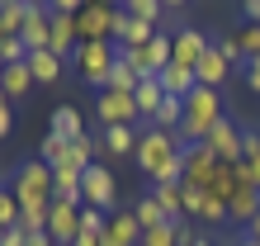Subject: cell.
<instances>
[{
  "label": "cell",
  "mask_w": 260,
  "mask_h": 246,
  "mask_svg": "<svg viewBox=\"0 0 260 246\" xmlns=\"http://www.w3.org/2000/svg\"><path fill=\"white\" fill-rule=\"evenodd\" d=\"M133 161H137V171H142L151 184H180L185 180V147H180L175 133L147 128L142 137H137Z\"/></svg>",
  "instance_id": "obj_1"
},
{
  "label": "cell",
  "mask_w": 260,
  "mask_h": 246,
  "mask_svg": "<svg viewBox=\"0 0 260 246\" xmlns=\"http://www.w3.org/2000/svg\"><path fill=\"white\" fill-rule=\"evenodd\" d=\"M213 123H222V95L218 90H208V85H194L189 95H185V118H180V147H189V142H204V137L213 133Z\"/></svg>",
  "instance_id": "obj_2"
},
{
  "label": "cell",
  "mask_w": 260,
  "mask_h": 246,
  "mask_svg": "<svg viewBox=\"0 0 260 246\" xmlns=\"http://www.w3.org/2000/svg\"><path fill=\"white\" fill-rule=\"evenodd\" d=\"M10 194L19 199V208H28V204H52V166H43L38 157L19 161V171H14Z\"/></svg>",
  "instance_id": "obj_3"
},
{
  "label": "cell",
  "mask_w": 260,
  "mask_h": 246,
  "mask_svg": "<svg viewBox=\"0 0 260 246\" xmlns=\"http://www.w3.org/2000/svg\"><path fill=\"white\" fill-rule=\"evenodd\" d=\"M114 57H118V48H114V43H81V48L71 52V67L81 71V81H85V85H95V95H100V90L109 85Z\"/></svg>",
  "instance_id": "obj_4"
},
{
  "label": "cell",
  "mask_w": 260,
  "mask_h": 246,
  "mask_svg": "<svg viewBox=\"0 0 260 246\" xmlns=\"http://www.w3.org/2000/svg\"><path fill=\"white\" fill-rule=\"evenodd\" d=\"M114 199H118L114 171H109L104 161L85 166V175H81V204H85V208H100V213H114Z\"/></svg>",
  "instance_id": "obj_5"
},
{
  "label": "cell",
  "mask_w": 260,
  "mask_h": 246,
  "mask_svg": "<svg viewBox=\"0 0 260 246\" xmlns=\"http://www.w3.org/2000/svg\"><path fill=\"white\" fill-rule=\"evenodd\" d=\"M95 118L104 123V128H118V123H128V128H137V104L133 95H123V90H100L95 95Z\"/></svg>",
  "instance_id": "obj_6"
},
{
  "label": "cell",
  "mask_w": 260,
  "mask_h": 246,
  "mask_svg": "<svg viewBox=\"0 0 260 246\" xmlns=\"http://www.w3.org/2000/svg\"><path fill=\"white\" fill-rule=\"evenodd\" d=\"M208 48H213V38L204 34V28H175V34H171V62H175V67L194 71Z\"/></svg>",
  "instance_id": "obj_7"
},
{
  "label": "cell",
  "mask_w": 260,
  "mask_h": 246,
  "mask_svg": "<svg viewBox=\"0 0 260 246\" xmlns=\"http://www.w3.org/2000/svg\"><path fill=\"white\" fill-rule=\"evenodd\" d=\"M161 28L156 24H147V19H133V14L118 5L114 10V48H147L151 38H156Z\"/></svg>",
  "instance_id": "obj_8"
},
{
  "label": "cell",
  "mask_w": 260,
  "mask_h": 246,
  "mask_svg": "<svg viewBox=\"0 0 260 246\" xmlns=\"http://www.w3.org/2000/svg\"><path fill=\"white\" fill-rule=\"evenodd\" d=\"M48 237L57 246H71L76 237H81V204H62V199H52V208H48Z\"/></svg>",
  "instance_id": "obj_9"
},
{
  "label": "cell",
  "mask_w": 260,
  "mask_h": 246,
  "mask_svg": "<svg viewBox=\"0 0 260 246\" xmlns=\"http://www.w3.org/2000/svg\"><path fill=\"white\" fill-rule=\"evenodd\" d=\"M213 171H218L213 147H208V142H189V147H185V180H180V184H199V190H208Z\"/></svg>",
  "instance_id": "obj_10"
},
{
  "label": "cell",
  "mask_w": 260,
  "mask_h": 246,
  "mask_svg": "<svg viewBox=\"0 0 260 246\" xmlns=\"http://www.w3.org/2000/svg\"><path fill=\"white\" fill-rule=\"evenodd\" d=\"M204 142L213 147V157H218V161H241V157H246V147H241V128H237L232 118L213 123V133L204 137Z\"/></svg>",
  "instance_id": "obj_11"
},
{
  "label": "cell",
  "mask_w": 260,
  "mask_h": 246,
  "mask_svg": "<svg viewBox=\"0 0 260 246\" xmlns=\"http://www.w3.org/2000/svg\"><path fill=\"white\" fill-rule=\"evenodd\" d=\"M24 48L28 52H43L48 48V38H52V10L48 5H34V0H28V24H24Z\"/></svg>",
  "instance_id": "obj_12"
},
{
  "label": "cell",
  "mask_w": 260,
  "mask_h": 246,
  "mask_svg": "<svg viewBox=\"0 0 260 246\" xmlns=\"http://www.w3.org/2000/svg\"><path fill=\"white\" fill-rule=\"evenodd\" d=\"M227 76H232V62H227V57L218 52V43H213V48L204 52V62L194 67V81H199V85H208V90H218Z\"/></svg>",
  "instance_id": "obj_13"
},
{
  "label": "cell",
  "mask_w": 260,
  "mask_h": 246,
  "mask_svg": "<svg viewBox=\"0 0 260 246\" xmlns=\"http://www.w3.org/2000/svg\"><path fill=\"white\" fill-rule=\"evenodd\" d=\"M81 166L67 161V166H57L52 171V199H62V204H81Z\"/></svg>",
  "instance_id": "obj_14"
},
{
  "label": "cell",
  "mask_w": 260,
  "mask_h": 246,
  "mask_svg": "<svg viewBox=\"0 0 260 246\" xmlns=\"http://www.w3.org/2000/svg\"><path fill=\"white\" fill-rule=\"evenodd\" d=\"M255 213H260V190L241 180L237 190H232V199H227V218H232V223H251Z\"/></svg>",
  "instance_id": "obj_15"
},
{
  "label": "cell",
  "mask_w": 260,
  "mask_h": 246,
  "mask_svg": "<svg viewBox=\"0 0 260 246\" xmlns=\"http://www.w3.org/2000/svg\"><path fill=\"white\" fill-rule=\"evenodd\" d=\"M104 237H114L118 246H142V227H137V218H133V208H123V213H109V227H104Z\"/></svg>",
  "instance_id": "obj_16"
},
{
  "label": "cell",
  "mask_w": 260,
  "mask_h": 246,
  "mask_svg": "<svg viewBox=\"0 0 260 246\" xmlns=\"http://www.w3.org/2000/svg\"><path fill=\"white\" fill-rule=\"evenodd\" d=\"M34 85H38V81H34V71H28L24 62H14V67H5V76H0V95H5L10 104H14V100H24V95H28Z\"/></svg>",
  "instance_id": "obj_17"
},
{
  "label": "cell",
  "mask_w": 260,
  "mask_h": 246,
  "mask_svg": "<svg viewBox=\"0 0 260 246\" xmlns=\"http://www.w3.org/2000/svg\"><path fill=\"white\" fill-rule=\"evenodd\" d=\"M24 67L34 71V81H38V85H57V76H62V57L43 48V52H28V57H24Z\"/></svg>",
  "instance_id": "obj_18"
},
{
  "label": "cell",
  "mask_w": 260,
  "mask_h": 246,
  "mask_svg": "<svg viewBox=\"0 0 260 246\" xmlns=\"http://www.w3.org/2000/svg\"><path fill=\"white\" fill-rule=\"evenodd\" d=\"M137 128H128V123H118V128H104L100 133V142H104V151H109V157H133L137 151Z\"/></svg>",
  "instance_id": "obj_19"
},
{
  "label": "cell",
  "mask_w": 260,
  "mask_h": 246,
  "mask_svg": "<svg viewBox=\"0 0 260 246\" xmlns=\"http://www.w3.org/2000/svg\"><path fill=\"white\" fill-rule=\"evenodd\" d=\"M52 133L67 137V142H76V137H85V118L71 109V104H57L52 109Z\"/></svg>",
  "instance_id": "obj_20"
},
{
  "label": "cell",
  "mask_w": 260,
  "mask_h": 246,
  "mask_svg": "<svg viewBox=\"0 0 260 246\" xmlns=\"http://www.w3.org/2000/svg\"><path fill=\"white\" fill-rule=\"evenodd\" d=\"M156 81H161V90H166V95H180V100H185L189 90L199 85V81H194V71H189V67H175V62L156 76Z\"/></svg>",
  "instance_id": "obj_21"
},
{
  "label": "cell",
  "mask_w": 260,
  "mask_h": 246,
  "mask_svg": "<svg viewBox=\"0 0 260 246\" xmlns=\"http://www.w3.org/2000/svg\"><path fill=\"white\" fill-rule=\"evenodd\" d=\"M133 104H137V114L142 118H156V109L166 104V90H161V81H142L133 90Z\"/></svg>",
  "instance_id": "obj_22"
},
{
  "label": "cell",
  "mask_w": 260,
  "mask_h": 246,
  "mask_svg": "<svg viewBox=\"0 0 260 246\" xmlns=\"http://www.w3.org/2000/svg\"><path fill=\"white\" fill-rule=\"evenodd\" d=\"M38 161L52 166V171H57V166H67V161H71V142H67V137H57V133L48 128V137L38 142Z\"/></svg>",
  "instance_id": "obj_23"
},
{
  "label": "cell",
  "mask_w": 260,
  "mask_h": 246,
  "mask_svg": "<svg viewBox=\"0 0 260 246\" xmlns=\"http://www.w3.org/2000/svg\"><path fill=\"white\" fill-rule=\"evenodd\" d=\"M151 199L161 204V213H166L171 223L185 218V194H180V184H151Z\"/></svg>",
  "instance_id": "obj_24"
},
{
  "label": "cell",
  "mask_w": 260,
  "mask_h": 246,
  "mask_svg": "<svg viewBox=\"0 0 260 246\" xmlns=\"http://www.w3.org/2000/svg\"><path fill=\"white\" fill-rule=\"evenodd\" d=\"M133 218H137V227H142V232H151V227H161V223H171V218H166V213H161V204H156V199H137V204H133Z\"/></svg>",
  "instance_id": "obj_25"
},
{
  "label": "cell",
  "mask_w": 260,
  "mask_h": 246,
  "mask_svg": "<svg viewBox=\"0 0 260 246\" xmlns=\"http://www.w3.org/2000/svg\"><path fill=\"white\" fill-rule=\"evenodd\" d=\"M199 223H208V227L232 223V218H227V199H218V194H208V190H204V204H199Z\"/></svg>",
  "instance_id": "obj_26"
},
{
  "label": "cell",
  "mask_w": 260,
  "mask_h": 246,
  "mask_svg": "<svg viewBox=\"0 0 260 246\" xmlns=\"http://www.w3.org/2000/svg\"><path fill=\"white\" fill-rule=\"evenodd\" d=\"M133 19H147V24H161V14H166V5L161 0H118Z\"/></svg>",
  "instance_id": "obj_27"
},
{
  "label": "cell",
  "mask_w": 260,
  "mask_h": 246,
  "mask_svg": "<svg viewBox=\"0 0 260 246\" xmlns=\"http://www.w3.org/2000/svg\"><path fill=\"white\" fill-rule=\"evenodd\" d=\"M48 208L52 204H28V208H19V227H24V232H48Z\"/></svg>",
  "instance_id": "obj_28"
},
{
  "label": "cell",
  "mask_w": 260,
  "mask_h": 246,
  "mask_svg": "<svg viewBox=\"0 0 260 246\" xmlns=\"http://www.w3.org/2000/svg\"><path fill=\"white\" fill-rule=\"evenodd\" d=\"M10 227H19V199L0 190V232H10Z\"/></svg>",
  "instance_id": "obj_29"
},
{
  "label": "cell",
  "mask_w": 260,
  "mask_h": 246,
  "mask_svg": "<svg viewBox=\"0 0 260 246\" xmlns=\"http://www.w3.org/2000/svg\"><path fill=\"white\" fill-rule=\"evenodd\" d=\"M104 227H109V213H100V208H85V204H81V232L104 237Z\"/></svg>",
  "instance_id": "obj_30"
},
{
  "label": "cell",
  "mask_w": 260,
  "mask_h": 246,
  "mask_svg": "<svg viewBox=\"0 0 260 246\" xmlns=\"http://www.w3.org/2000/svg\"><path fill=\"white\" fill-rule=\"evenodd\" d=\"M142 246H175V223H161L151 232H142Z\"/></svg>",
  "instance_id": "obj_31"
},
{
  "label": "cell",
  "mask_w": 260,
  "mask_h": 246,
  "mask_svg": "<svg viewBox=\"0 0 260 246\" xmlns=\"http://www.w3.org/2000/svg\"><path fill=\"white\" fill-rule=\"evenodd\" d=\"M24 57H28L24 38H5V43H0V62H5V67H14V62H24Z\"/></svg>",
  "instance_id": "obj_32"
},
{
  "label": "cell",
  "mask_w": 260,
  "mask_h": 246,
  "mask_svg": "<svg viewBox=\"0 0 260 246\" xmlns=\"http://www.w3.org/2000/svg\"><path fill=\"white\" fill-rule=\"evenodd\" d=\"M180 194H185V218H199V204H204V190H199V184H180Z\"/></svg>",
  "instance_id": "obj_33"
},
{
  "label": "cell",
  "mask_w": 260,
  "mask_h": 246,
  "mask_svg": "<svg viewBox=\"0 0 260 246\" xmlns=\"http://www.w3.org/2000/svg\"><path fill=\"white\" fill-rule=\"evenodd\" d=\"M241 180H246V184H255V190H260V151H255V157H246V161H241Z\"/></svg>",
  "instance_id": "obj_34"
},
{
  "label": "cell",
  "mask_w": 260,
  "mask_h": 246,
  "mask_svg": "<svg viewBox=\"0 0 260 246\" xmlns=\"http://www.w3.org/2000/svg\"><path fill=\"white\" fill-rule=\"evenodd\" d=\"M218 52H222L227 62H232V67H241V48H237V34H232V38H218Z\"/></svg>",
  "instance_id": "obj_35"
},
{
  "label": "cell",
  "mask_w": 260,
  "mask_h": 246,
  "mask_svg": "<svg viewBox=\"0 0 260 246\" xmlns=\"http://www.w3.org/2000/svg\"><path fill=\"white\" fill-rule=\"evenodd\" d=\"M194 241H199L194 223H185V218H180V223H175V246H194Z\"/></svg>",
  "instance_id": "obj_36"
},
{
  "label": "cell",
  "mask_w": 260,
  "mask_h": 246,
  "mask_svg": "<svg viewBox=\"0 0 260 246\" xmlns=\"http://www.w3.org/2000/svg\"><path fill=\"white\" fill-rule=\"evenodd\" d=\"M10 128H14V104L5 100V104H0V142L10 137Z\"/></svg>",
  "instance_id": "obj_37"
},
{
  "label": "cell",
  "mask_w": 260,
  "mask_h": 246,
  "mask_svg": "<svg viewBox=\"0 0 260 246\" xmlns=\"http://www.w3.org/2000/svg\"><path fill=\"white\" fill-rule=\"evenodd\" d=\"M0 246H28V232L24 227H10V232H0Z\"/></svg>",
  "instance_id": "obj_38"
},
{
  "label": "cell",
  "mask_w": 260,
  "mask_h": 246,
  "mask_svg": "<svg viewBox=\"0 0 260 246\" xmlns=\"http://www.w3.org/2000/svg\"><path fill=\"white\" fill-rule=\"evenodd\" d=\"M246 85H251V90H260V57H251V62H246Z\"/></svg>",
  "instance_id": "obj_39"
},
{
  "label": "cell",
  "mask_w": 260,
  "mask_h": 246,
  "mask_svg": "<svg viewBox=\"0 0 260 246\" xmlns=\"http://www.w3.org/2000/svg\"><path fill=\"white\" fill-rule=\"evenodd\" d=\"M241 14H246V24H260V0H241Z\"/></svg>",
  "instance_id": "obj_40"
},
{
  "label": "cell",
  "mask_w": 260,
  "mask_h": 246,
  "mask_svg": "<svg viewBox=\"0 0 260 246\" xmlns=\"http://www.w3.org/2000/svg\"><path fill=\"white\" fill-rule=\"evenodd\" d=\"M28 246H57V241H52L48 232H28Z\"/></svg>",
  "instance_id": "obj_41"
},
{
  "label": "cell",
  "mask_w": 260,
  "mask_h": 246,
  "mask_svg": "<svg viewBox=\"0 0 260 246\" xmlns=\"http://www.w3.org/2000/svg\"><path fill=\"white\" fill-rule=\"evenodd\" d=\"M246 237H251V241H260V213H255V218L246 223Z\"/></svg>",
  "instance_id": "obj_42"
},
{
  "label": "cell",
  "mask_w": 260,
  "mask_h": 246,
  "mask_svg": "<svg viewBox=\"0 0 260 246\" xmlns=\"http://www.w3.org/2000/svg\"><path fill=\"white\" fill-rule=\"evenodd\" d=\"M71 246H100V237H90V232H81V237H76Z\"/></svg>",
  "instance_id": "obj_43"
},
{
  "label": "cell",
  "mask_w": 260,
  "mask_h": 246,
  "mask_svg": "<svg viewBox=\"0 0 260 246\" xmlns=\"http://www.w3.org/2000/svg\"><path fill=\"white\" fill-rule=\"evenodd\" d=\"M161 5H166V10H180V5H185V0H161Z\"/></svg>",
  "instance_id": "obj_44"
},
{
  "label": "cell",
  "mask_w": 260,
  "mask_h": 246,
  "mask_svg": "<svg viewBox=\"0 0 260 246\" xmlns=\"http://www.w3.org/2000/svg\"><path fill=\"white\" fill-rule=\"evenodd\" d=\"M85 5H118V0H85Z\"/></svg>",
  "instance_id": "obj_45"
},
{
  "label": "cell",
  "mask_w": 260,
  "mask_h": 246,
  "mask_svg": "<svg viewBox=\"0 0 260 246\" xmlns=\"http://www.w3.org/2000/svg\"><path fill=\"white\" fill-rule=\"evenodd\" d=\"M237 246H260V241H251V237H241V241H237Z\"/></svg>",
  "instance_id": "obj_46"
},
{
  "label": "cell",
  "mask_w": 260,
  "mask_h": 246,
  "mask_svg": "<svg viewBox=\"0 0 260 246\" xmlns=\"http://www.w3.org/2000/svg\"><path fill=\"white\" fill-rule=\"evenodd\" d=\"M194 246H213V241H208V237H199V241H194Z\"/></svg>",
  "instance_id": "obj_47"
},
{
  "label": "cell",
  "mask_w": 260,
  "mask_h": 246,
  "mask_svg": "<svg viewBox=\"0 0 260 246\" xmlns=\"http://www.w3.org/2000/svg\"><path fill=\"white\" fill-rule=\"evenodd\" d=\"M34 5H48V10H52V0H34Z\"/></svg>",
  "instance_id": "obj_48"
},
{
  "label": "cell",
  "mask_w": 260,
  "mask_h": 246,
  "mask_svg": "<svg viewBox=\"0 0 260 246\" xmlns=\"http://www.w3.org/2000/svg\"><path fill=\"white\" fill-rule=\"evenodd\" d=\"M255 151H260V133H255ZM255 151H251V157H255Z\"/></svg>",
  "instance_id": "obj_49"
},
{
  "label": "cell",
  "mask_w": 260,
  "mask_h": 246,
  "mask_svg": "<svg viewBox=\"0 0 260 246\" xmlns=\"http://www.w3.org/2000/svg\"><path fill=\"white\" fill-rule=\"evenodd\" d=\"M0 76H5V62H0Z\"/></svg>",
  "instance_id": "obj_50"
},
{
  "label": "cell",
  "mask_w": 260,
  "mask_h": 246,
  "mask_svg": "<svg viewBox=\"0 0 260 246\" xmlns=\"http://www.w3.org/2000/svg\"><path fill=\"white\" fill-rule=\"evenodd\" d=\"M0 104H5V95H0Z\"/></svg>",
  "instance_id": "obj_51"
}]
</instances>
